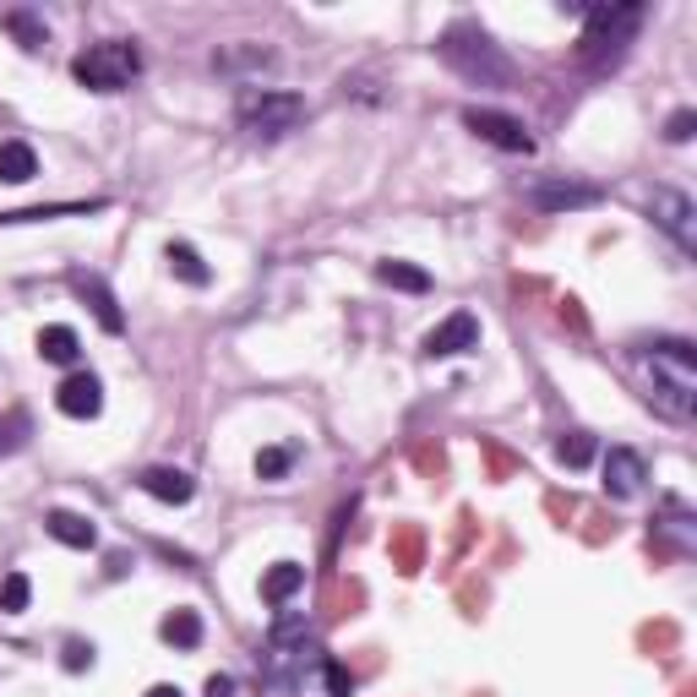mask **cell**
Listing matches in <instances>:
<instances>
[{
	"label": "cell",
	"instance_id": "obj_1",
	"mask_svg": "<svg viewBox=\"0 0 697 697\" xmlns=\"http://www.w3.org/2000/svg\"><path fill=\"white\" fill-rule=\"evenodd\" d=\"M643 371H648V398L670 420H692L697 409V355L686 338H659L643 348Z\"/></svg>",
	"mask_w": 697,
	"mask_h": 697
},
{
	"label": "cell",
	"instance_id": "obj_2",
	"mask_svg": "<svg viewBox=\"0 0 697 697\" xmlns=\"http://www.w3.org/2000/svg\"><path fill=\"white\" fill-rule=\"evenodd\" d=\"M442 61H447L458 77L480 83V88H491V83H512V61L491 45V34H485L480 23H453V28L442 34Z\"/></svg>",
	"mask_w": 697,
	"mask_h": 697
},
{
	"label": "cell",
	"instance_id": "obj_3",
	"mask_svg": "<svg viewBox=\"0 0 697 697\" xmlns=\"http://www.w3.org/2000/svg\"><path fill=\"white\" fill-rule=\"evenodd\" d=\"M305 115H311V104H305L300 93H283V88H245L240 104H235L240 131H245V137H262V142L289 137Z\"/></svg>",
	"mask_w": 697,
	"mask_h": 697
},
{
	"label": "cell",
	"instance_id": "obj_4",
	"mask_svg": "<svg viewBox=\"0 0 697 697\" xmlns=\"http://www.w3.org/2000/svg\"><path fill=\"white\" fill-rule=\"evenodd\" d=\"M637 28H643V7H637V0L594 7V12H588V23H583L578 55H583L588 66H599V61H621V55H626V45L637 39Z\"/></svg>",
	"mask_w": 697,
	"mask_h": 697
},
{
	"label": "cell",
	"instance_id": "obj_5",
	"mask_svg": "<svg viewBox=\"0 0 697 697\" xmlns=\"http://www.w3.org/2000/svg\"><path fill=\"white\" fill-rule=\"evenodd\" d=\"M137 72H142V50L126 45V39L88 45V50L72 61V77H77L88 93H121V88H131Z\"/></svg>",
	"mask_w": 697,
	"mask_h": 697
},
{
	"label": "cell",
	"instance_id": "obj_6",
	"mask_svg": "<svg viewBox=\"0 0 697 697\" xmlns=\"http://www.w3.org/2000/svg\"><path fill=\"white\" fill-rule=\"evenodd\" d=\"M278 686H283V697H348L355 692V675H348L338 659H327L321 648H311Z\"/></svg>",
	"mask_w": 697,
	"mask_h": 697
},
{
	"label": "cell",
	"instance_id": "obj_7",
	"mask_svg": "<svg viewBox=\"0 0 697 697\" xmlns=\"http://www.w3.org/2000/svg\"><path fill=\"white\" fill-rule=\"evenodd\" d=\"M464 126L480 137V142H491V148H502V153H534V137H529V126L518 121V115H502V110H464Z\"/></svg>",
	"mask_w": 697,
	"mask_h": 697
},
{
	"label": "cell",
	"instance_id": "obj_8",
	"mask_svg": "<svg viewBox=\"0 0 697 697\" xmlns=\"http://www.w3.org/2000/svg\"><path fill=\"white\" fill-rule=\"evenodd\" d=\"M648 213H654V224H659L681 251H697V207H692V197H681V191H670V186H654Z\"/></svg>",
	"mask_w": 697,
	"mask_h": 697
},
{
	"label": "cell",
	"instance_id": "obj_9",
	"mask_svg": "<svg viewBox=\"0 0 697 697\" xmlns=\"http://www.w3.org/2000/svg\"><path fill=\"white\" fill-rule=\"evenodd\" d=\"M605 191L588 180H534L523 186V202H534L540 213H567V207H594Z\"/></svg>",
	"mask_w": 697,
	"mask_h": 697
},
{
	"label": "cell",
	"instance_id": "obj_10",
	"mask_svg": "<svg viewBox=\"0 0 697 697\" xmlns=\"http://www.w3.org/2000/svg\"><path fill=\"white\" fill-rule=\"evenodd\" d=\"M599 485H605V496H616V502H632V496H643V480H648V464H643V453H632V447H610L605 453V464H599Z\"/></svg>",
	"mask_w": 697,
	"mask_h": 697
},
{
	"label": "cell",
	"instance_id": "obj_11",
	"mask_svg": "<svg viewBox=\"0 0 697 697\" xmlns=\"http://www.w3.org/2000/svg\"><path fill=\"white\" fill-rule=\"evenodd\" d=\"M469 348H480V316H469V311H453L442 327L426 332V355H431V360L469 355Z\"/></svg>",
	"mask_w": 697,
	"mask_h": 697
},
{
	"label": "cell",
	"instance_id": "obj_12",
	"mask_svg": "<svg viewBox=\"0 0 697 697\" xmlns=\"http://www.w3.org/2000/svg\"><path fill=\"white\" fill-rule=\"evenodd\" d=\"M72 289H77V300L99 316V327L104 332H126V316H121V300L110 294V283L99 278V273H72Z\"/></svg>",
	"mask_w": 697,
	"mask_h": 697
},
{
	"label": "cell",
	"instance_id": "obj_13",
	"mask_svg": "<svg viewBox=\"0 0 697 697\" xmlns=\"http://www.w3.org/2000/svg\"><path fill=\"white\" fill-rule=\"evenodd\" d=\"M55 404H61V415H72V420H93V415L104 409V388H99L93 371H72V377L61 382Z\"/></svg>",
	"mask_w": 697,
	"mask_h": 697
},
{
	"label": "cell",
	"instance_id": "obj_14",
	"mask_svg": "<svg viewBox=\"0 0 697 697\" xmlns=\"http://www.w3.org/2000/svg\"><path fill=\"white\" fill-rule=\"evenodd\" d=\"M153 502H169V507H186L191 496H197V480L186 474V469H169V464H153V469H142V480H137Z\"/></svg>",
	"mask_w": 697,
	"mask_h": 697
},
{
	"label": "cell",
	"instance_id": "obj_15",
	"mask_svg": "<svg viewBox=\"0 0 697 697\" xmlns=\"http://www.w3.org/2000/svg\"><path fill=\"white\" fill-rule=\"evenodd\" d=\"M45 529H50L61 545H72V550H93V545H99V529H93V518H83V512H66V507H50V512H45Z\"/></svg>",
	"mask_w": 697,
	"mask_h": 697
},
{
	"label": "cell",
	"instance_id": "obj_16",
	"mask_svg": "<svg viewBox=\"0 0 697 697\" xmlns=\"http://www.w3.org/2000/svg\"><path fill=\"white\" fill-rule=\"evenodd\" d=\"M39 175V153L28 142H0V186H28Z\"/></svg>",
	"mask_w": 697,
	"mask_h": 697
},
{
	"label": "cell",
	"instance_id": "obj_17",
	"mask_svg": "<svg viewBox=\"0 0 697 697\" xmlns=\"http://www.w3.org/2000/svg\"><path fill=\"white\" fill-rule=\"evenodd\" d=\"M164 256H169V273H175L180 283H191V289H207V283H213V267L202 262V251H197V245L169 240V251H164Z\"/></svg>",
	"mask_w": 697,
	"mask_h": 697
},
{
	"label": "cell",
	"instance_id": "obj_18",
	"mask_svg": "<svg viewBox=\"0 0 697 697\" xmlns=\"http://www.w3.org/2000/svg\"><path fill=\"white\" fill-rule=\"evenodd\" d=\"M300 588H305V567L300 561H273L267 578H262V599L267 605H289Z\"/></svg>",
	"mask_w": 697,
	"mask_h": 697
},
{
	"label": "cell",
	"instance_id": "obj_19",
	"mask_svg": "<svg viewBox=\"0 0 697 697\" xmlns=\"http://www.w3.org/2000/svg\"><path fill=\"white\" fill-rule=\"evenodd\" d=\"M39 355H45L50 366H77V355H83V338H77L66 321H55V327H45V332H39Z\"/></svg>",
	"mask_w": 697,
	"mask_h": 697
},
{
	"label": "cell",
	"instance_id": "obj_20",
	"mask_svg": "<svg viewBox=\"0 0 697 697\" xmlns=\"http://www.w3.org/2000/svg\"><path fill=\"white\" fill-rule=\"evenodd\" d=\"M377 278L388 283V289H404V294H431V273L426 267H415V262H377Z\"/></svg>",
	"mask_w": 697,
	"mask_h": 697
},
{
	"label": "cell",
	"instance_id": "obj_21",
	"mask_svg": "<svg viewBox=\"0 0 697 697\" xmlns=\"http://www.w3.org/2000/svg\"><path fill=\"white\" fill-rule=\"evenodd\" d=\"M159 637H164L169 648H197V643H202V616L180 605V610H169V616L159 621Z\"/></svg>",
	"mask_w": 697,
	"mask_h": 697
},
{
	"label": "cell",
	"instance_id": "obj_22",
	"mask_svg": "<svg viewBox=\"0 0 697 697\" xmlns=\"http://www.w3.org/2000/svg\"><path fill=\"white\" fill-rule=\"evenodd\" d=\"M267 66H273V50H262V45H240V50L218 55V72H267Z\"/></svg>",
	"mask_w": 697,
	"mask_h": 697
},
{
	"label": "cell",
	"instance_id": "obj_23",
	"mask_svg": "<svg viewBox=\"0 0 697 697\" xmlns=\"http://www.w3.org/2000/svg\"><path fill=\"white\" fill-rule=\"evenodd\" d=\"M28 599H34L28 572H7V578H0V610H7V616H23V610H28Z\"/></svg>",
	"mask_w": 697,
	"mask_h": 697
},
{
	"label": "cell",
	"instance_id": "obj_24",
	"mask_svg": "<svg viewBox=\"0 0 697 697\" xmlns=\"http://www.w3.org/2000/svg\"><path fill=\"white\" fill-rule=\"evenodd\" d=\"M7 28H12V39H17L23 50H45V39H50L34 12H7Z\"/></svg>",
	"mask_w": 697,
	"mask_h": 697
},
{
	"label": "cell",
	"instance_id": "obj_25",
	"mask_svg": "<svg viewBox=\"0 0 697 697\" xmlns=\"http://www.w3.org/2000/svg\"><path fill=\"white\" fill-rule=\"evenodd\" d=\"M594 458V436H583V431H567L561 442H556V464H567V469H583Z\"/></svg>",
	"mask_w": 697,
	"mask_h": 697
},
{
	"label": "cell",
	"instance_id": "obj_26",
	"mask_svg": "<svg viewBox=\"0 0 697 697\" xmlns=\"http://www.w3.org/2000/svg\"><path fill=\"white\" fill-rule=\"evenodd\" d=\"M28 436H34V420H28L23 409H12L7 420H0V453H17V447H28Z\"/></svg>",
	"mask_w": 697,
	"mask_h": 697
},
{
	"label": "cell",
	"instance_id": "obj_27",
	"mask_svg": "<svg viewBox=\"0 0 697 697\" xmlns=\"http://www.w3.org/2000/svg\"><path fill=\"white\" fill-rule=\"evenodd\" d=\"M294 458H300L294 447H262V453H256V474H262V480H283V474L294 469Z\"/></svg>",
	"mask_w": 697,
	"mask_h": 697
},
{
	"label": "cell",
	"instance_id": "obj_28",
	"mask_svg": "<svg viewBox=\"0 0 697 697\" xmlns=\"http://www.w3.org/2000/svg\"><path fill=\"white\" fill-rule=\"evenodd\" d=\"M692 131H697V110H675L664 121V142H692Z\"/></svg>",
	"mask_w": 697,
	"mask_h": 697
},
{
	"label": "cell",
	"instance_id": "obj_29",
	"mask_svg": "<svg viewBox=\"0 0 697 697\" xmlns=\"http://www.w3.org/2000/svg\"><path fill=\"white\" fill-rule=\"evenodd\" d=\"M61 664L77 675V670H88L93 664V643H83V637H66V648H61Z\"/></svg>",
	"mask_w": 697,
	"mask_h": 697
},
{
	"label": "cell",
	"instance_id": "obj_30",
	"mask_svg": "<svg viewBox=\"0 0 697 697\" xmlns=\"http://www.w3.org/2000/svg\"><path fill=\"white\" fill-rule=\"evenodd\" d=\"M207 697H235V681L229 675H207Z\"/></svg>",
	"mask_w": 697,
	"mask_h": 697
},
{
	"label": "cell",
	"instance_id": "obj_31",
	"mask_svg": "<svg viewBox=\"0 0 697 697\" xmlns=\"http://www.w3.org/2000/svg\"><path fill=\"white\" fill-rule=\"evenodd\" d=\"M148 697H180V686H153Z\"/></svg>",
	"mask_w": 697,
	"mask_h": 697
}]
</instances>
